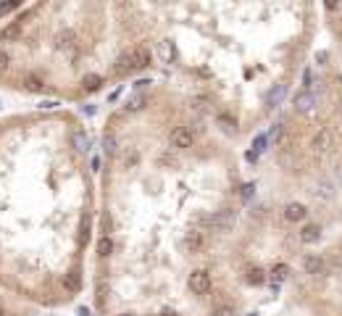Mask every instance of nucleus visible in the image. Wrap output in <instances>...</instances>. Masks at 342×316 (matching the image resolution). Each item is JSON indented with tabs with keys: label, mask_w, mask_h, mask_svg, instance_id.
Here are the masks:
<instances>
[{
	"label": "nucleus",
	"mask_w": 342,
	"mask_h": 316,
	"mask_svg": "<svg viewBox=\"0 0 342 316\" xmlns=\"http://www.w3.org/2000/svg\"><path fill=\"white\" fill-rule=\"evenodd\" d=\"M245 192V150L179 90H124L97 135L93 316H221L218 274Z\"/></svg>",
	"instance_id": "1"
},
{
	"label": "nucleus",
	"mask_w": 342,
	"mask_h": 316,
	"mask_svg": "<svg viewBox=\"0 0 342 316\" xmlns=\"http://www.w3.org/2000/svg\"><path fill=\"white\" fill-rule=\"evenodd\" d=\"M248 192L226 245L221 316H269L311 253L342 195V74L332 53H313L298 87L255 137Z\"/></svg>",
	"instance_id": "2"
},
{
	"label": "nucleus",
	"mask_w": 342,
	"mask_h": 316,
	"mask_svg": "<svg viewBox=\"0 0 342 316\" xmlns=\"http://www.w3.org/2000/svg\"><path fill=\"white\" fill-rule=\"evenodd\" d=\"M97 148L63 105L0 113V292L34 311L77 306L90 287Z\"/></svg>",
	"instance_id": "3"
},
{
	"label": "nucleus",
	"mask_w": 342,
	"mask_h": 316,
	"mask_svg": "<svg viewBox=\"0 0 342 316\" xmlns=\"http://www.w3.org/2000/svg\"><path fill=\"white\" fill-rule=\"evenodd\" d=\"M155 71L245 150L308 66L316 8L306 3H153Z\"/></svg>",
	"instance_id": "4"
},
{
	"label": "nucleus",
	"mask_w": 342,
	"mask_h": 316,
	"mask_svg": "<svg viewBox=\"0 0 342 316\" xmlns=\"http://www.w3.org/2000/svg\"><path fill=\"white\" fill-rule=\"evenodd\" d=\"M153 3L58 0L0 21V92L50 105L90 103L153 79Z\"/></svg>",
	"instance_id": "5"
},
{
	"label": "nucleus",
	"mask_w": 342,
	"mask_h": 316,
	"mask_svg": "<svg viewBox=\"0 0 342 316\" xmlns=\"http://www.w3.org/2000/svg\"><path fill=\"white\" fill-rule=\"evenodd\" d=\"M0 316H42V314L24 306V303H19V300H13L11 295H5V292H0Z\"/></svg>",
	"instance_id": "6"
},
{
	"label": "nucleus",
	"mask_w": 342,
	"mask_h": 316,
	"mask_svg": "<svg viewBox=\"0 0 342 316\" xmlns=\"http://www.w3.org/2000/svg\"><path fill=\"white\" fill-rule=\"evenodd\" d=\"M269 316H334L326 311H292V308H284V311H274Z\"/></svg>",
	"instance_id": "7"
},
{
	"label": "nucleus",
	"mask_w": 342,
	"mask_h": 316,
	"mask_svg": "<svg viewBox=\"0 0 342 316\" xmlns=\"http://www.w3.org/2000/svg\"><path fill=\"white\" fill-rule=\"evenodd\" d=\"M16 8H19L16 3H0V21H3L5 16H11V13L16 11Z\"/></svg>",
	"instance_id": "8"
}]
</instances>
